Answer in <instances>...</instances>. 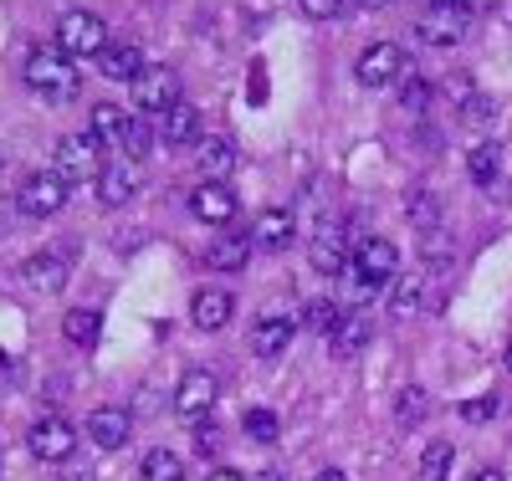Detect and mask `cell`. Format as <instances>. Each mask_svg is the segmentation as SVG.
<instances>
[{
    "mask_svg": "<svg viewBox=\"0 0 512 481\" xmlns=\"http://www.w3.org/2000/svg\"><path fill=\"white\" fill-rule=\"evenodd\" d=\"M405 52L395 47V41H374V47L359 57V67H354V77L364 82V87H390V82H400L405 77Z\"/></svg>",
    "mask_w": 512,
    "mask_h": 481,
    "instance_id": "8992f818",
    "label": "cell"
},
{
    "mask_svg": "<svg viewBox=\"0 0 512 481\" xmlns=\"http://www.w3.org/2000/svg\"><path fill=\"white\" fill-rule=\"evenodd\" d=\"M297 6H303V16H308V21H333L338 11L349 6V0H297Z\"/></svg>",
    "mask_w": 512,
    "mask_h": 481,
    "instance_id": "836d02e7",
    "label": "cell"
},
{
    "mask_svg": "<svg viewBox=\"0 0 512 481\" xmlns=\"http://www.w3.org/2000/svg\"><path fill=\"white\" fill-rule=\"evenodd\" d=\"M338 318H344V308H338V302H328V297L308 302V313H303V323H308V328H318V333H333V328H338Z\"/></svg>",
    "mask_w": 512,
    "mask_h": 481,
    "instance_id": "f546056e",
    "label": "cell"
},
{
    "mask_svg": "<svg viewBox=\"0 0 512 481\" xmlns=\"http://www.w3.org/2000/svg\"><path fill=\"white\" fill-rule=\"evenodd\" d=\"M93 185H98V200H103L108 210H113V205H128V200H134V190H139V169L128 164V159H123V164H103V174H98Z\"/></svg>",
    "mask_w": 512,
    "mask_h": 481,
    "instance_id": "9a60e30c",
    "label": "cell"
},
{
    "mask_svg": "<svg viewBox=\"0 0 512 481\" xmlns=\"http://www.w3.org/2000/svg\"><path fill=\"white\" fill-rule=\"evenodd\" d=\"M231 308H236V297H231L226 287H200V292L190 297V318H195V328H205V333L226 328V323H231Z\"/></svg>",
    "mask_w": 512,
    "mask_h": 481,
    "instance_id": "7c38bea8",
    "label": "cell"
},
{
    "mask_svg": "<svg viewBox=\"0 0 512 481\" xmlns=\"http://www.w3.org/2000/svg\"><path fill=\"white\" fill-rule=\"evenodd\" d=\"M246 93H251V103H267V67H262V62L251 67V82H246Z\"/></svg>",
    "mask_w": 512,
    "mask_h": 481,
    "instance_id": "74e56055",
    "label": "cell"
},
{
    "mask_svg": "<svg viewBox=\"0 0 512 481\" xmlns=\"http://www.w3.org/2000/svg\"><path fill=\"white\" fill-rule=\"evenodd\" d=\"M210 481H246V476H241V471H216Z\"/></svg>",
    "mask_w": 512,
    "mask_h": 481,
    "instance_id": "b9f144b4",
    "label": "cell"
},
{
    "mask_svg": "<svg viewBox=\"0 0 512 481\" xmlns=\"http://www.w3.org/2000/svg\"><path fill=\"white\" fill-rule=\"evenodd\" d=\"M308 261H313V272L323 277H344L349 272V251H344V231H338L333 221H323L308 241Z\"/></svg>",
    "mask_w": 512,
    "mask_h": 481,
    "instance_id": "30bf717a",
    "label": "cell"
},
{
    "mask_svg": "<svg viewBox=\"0 0 512 481\" xmlns=\"http://www.w3.org/2000/svg\"><path fill=\"white\" fill-rule=\"evenodd\" d=\"M216 374H205V369H190L185 379H180V389H175V415H185V420H205L210 410H216Z\"/></svg>",
    "mask_w": 512,
    "mask_h": 481,
    "instance_id": "ba28073f",
    "label": "cell"
},
{
    "mask_svg": "<svg viewBox=\"0 0 512 481\" xmlns=\"http://www.w3.org/2000/svg\"><path fill=\"white\" fill-rule=\"evenodd\" d=\"M26 82L36 87L41 98H52V103H67V98H77V67H72V57L62 52V47H36L31 57H26Z\"/></svg>",
    "mask_w": 512,
    "mask_h": 481,
    "instance_id": "6da1fadb",
    "label": "cell"
},
{
    "mask_svg": "<svg viewBox=\"0 0 512 481\" xmlns=\"http://www.w3.org/2000/svg\"><path fill=\"white\" fill-rule=\"evenodd\" d=\"M507 369H512V343H507Z\"/></svg>",
    "mask_w": 512,
    "mask_h": 481,
    "instance_id": "7dc6e473",
    "label": "cell"
},
{
    "mask_svg": "<svg viewBox=\"0 0 512 481\" xmlns=\"http://www.w3.org/2000/svg\"><path fill=\"white\" fill-rule=\"evenodd\" d=\"M246 435H251V441H262V446H272L277 441V415L272 410H246Z\"/></svg>",
    "mask_w": 512,
    "mask_h": 481,
    "instance_id": "4dcf8cb0",
    "label": "cell"
},
{
    "mask_svg": "<svg viewBox=\"0 0 512 481\" xmlns=\"http://www.w3.org/2000/svg\"><path fill=\"white\" fill-rule=\"evenodd\" d=\"M415 302H420V277H405V282L395 287V308H400V313H415Z\"/></svg>",
    "mask_w": 512,
    "mask_h": 481,
    "instance_id": "8d00e7d4",
    "label": "cell"
},
{
    "mask_svg": "<svg viewBox=\"0 0 512 481\" xmlns=\"http://www.w3.org/2000/svg\"><path fill=\"white\" fill-rule=\"evenodd\" d=\"M67 185H77V180H98L103 174V144L93 139V134H67L62 144H57V164H52Z\"/></svg>",
    "mask_w": 512,
    "mask_h": 481,
    "instance_id": "3957f363",
    "label": "cell"
},
{
    "mask_svg": "<svg viewBox=\"0 0 512 481\" xmlns=\"http://www.w3.org/2000/svg\"><path fill=\"white\" fill-rule=\"evenodd\" d=\"M195 451H200V456H216V451H221V430L210 425V420L195 425Z\"/></svg>",
    "mask_w": 512,
    "mask_h": 481,
    "instance_id": "d590c367",
    "label": "cell"
},
{
    "mask_svg": "<svg viewBox=\"0 0 512 481\" xmlns=\"http://www.w3.org/2000/svg\"><path fill=\"white\" fill-rule=\"evenodd\" d=\"M354 272H359V277H369L374 287L395 282V272H400V251H395V241H384V236L359 241V251H354Z\"/></svg>",
    "mask_w": 512,
    "mask_h": 481,
    "instance_id": "9c48e42d",
    "label": "cell"
},
{
    "mask_svg": "<svg viewBox=\"0 0 512 481\" xmlns=\"http://www.w3.org/2000/svg\"><path fill=\"white\" fill-rule=\"evenodd\" d=\"M98 72H103L108 82H139V77H144V52L128 47V41H123V47H108V52L98 57Z\"/></svg>",
    "mask_w": 512,
    "mask_h": 481,
    "instance_id": "d6986e66",
    "label": "cell"
},
{
    "mask_svg": "<svg viewBox=\"0 0 512 481\" xmlns=\"http://www.w3.org/2000/svg\"><path fill=\"white\" fill-rule=\"evenodd\" d=\"M318 481H349V476L338 471V466H328V471H318Z\"/></svg>",
    "mask_w": 512,
    "mask_h": 481,
    "instance_id": "60d3db41",
    "label": "cell"
},
{
    "mask_svg": "<svg viewBox=\"0 0 512 481\" xmlns=\"http://www.w3.org/2000/svg\"><path fill=\"white\" fill-rule=\"evenodd\" d=\"M246 256H251V236L246 231H226V236H216V246H210V267L216 272H241Z\"/></svg>",
    "mask_w": 512,
    "mask_h": 481,
    "instance_id": "603a6c76",
    "label": "cell"
},
{
    "mask_svg": "<svg viewBox=\"0 0 512 481\" xmlns=\"http://www.w3.org/2000/svg\"><path fill=\"white\" fill-rule=\"evenodd\" d=\"M123 128H128V113L123 108H113V103H98L93 108V128H88V134L98 139V144H123Z\"/></svg>",
    "mask_w": 512,
    "mask_h": 481,
    "instance_id": "cb8c5ba5",
    "label": "cell"
},
{
    "mask_svg": "<svg viewBox=\"0 0 512 481\" xmlns=\"http://www.w3.org/2000/svg\"><path fill=\"white\" fill-rule=\"evenodd\" d=\"M190 205H195V215H200L205 226H231V221H236V195H231L221 180H205Z\"/></svg>",
    "mask_w": 512,
    "mask_h": 481,
    "instance_id": "4fadbf2b",
    "label": "cell"
},
{
    "mask_svg": "<svg viewBox=\"0 0 512 481\" xmlns=\"http://www.w3.org/2000/svg\"><path fill=\"white\" fill-rule=\"evenodd\" d=\"M364 343H369V318H364V313H354V308H344V318H338V328L328 333V348H333L338 359H354Z\"/></svg>",
    "mask_w": 512,
    "mask_h": 481,
    "instance_id": "ac0fdd59",
    "label": "cell"
},
{
    "mask_svg": "<svg viewBox=\"0 0 512 481\" xmlns=\"http://www.w3.org/2000/svg\"><path fill=\"white\" fill-rule=\"evenodd\" d=\"M88 435H93V446L118 451L128 435H134V420H128V410H118V405H103V410L88 415Z\"/></svg>",
    "mask_w": 512,
    "mask_h": 481,
    "instance_id": "5bb4252c",
    "label": "cell"
},
{
    "mask_svg": "<svg viewBox=\"0 0 512 481\" xmlns=\"http://www.w3.org/2000/svg\"><path fill=\"white\" fill-rule=\"evenodd\" d=\"M200 169H205V180H221V185H226V174L236 169V144H231L226 134L200 139Z\"/></svg>",
    "mask_w": 512,
    "mask_h": 481,
    "instance_id": "7402d4cb",
    "label": "cell"
},
{
    "mask_svg": "<svg viewBox=\"0 0 512 481\" xmlns=\"http://www.w3.org/2000/svg\"><path fill=\"white\" fill-rule=\"evenodd\" d=\"M400 103H405L410 113H420L425 103H431V82H425V77H405V93H400Z\"/></svg>",
    "mask_w": 512,
    "mask_h": 481,
    "instance_id": "d6a6232c",
    "label": "cell"
},
{
    "mask_svg": "<svg viewBox=\"0 0 512 481\" xmlns=\"http://www.w3.org/2000/svg\"><path fill=\"white\" fill-rule=\"evenodd\" d=\"M431 6H436V11H451V6H456V0H431Z\"/></svg>",
    "mask_w": 512,
    "mask_h": 481,
    "instance_id": "bcb514c9",
    "label": "cell"
},
{
    "mask_svg": "<svg viewBox=\"0 0 512 481\" xmlns=\"http://www.w3.org/2000/svg\"><path fill=\"white\" fill-rule=\"evenodd\" d=\"M292 241H297V215L292 210L272 205V210L256 215V226H251V246L256 251H287Z\"/></svg>",
    "mask_w": 512,
    "mask_h": 481,
    "instance_id": "8fae6325",
    "label": "cell"
},
{
    "mask_svg": "<svg viewBox=\"0 0 512 481\" xmlns=\"http://www.w3.org/2000/svg\"><path fill=\"white\" fill-rule=\"evenodd\" d=\"M451 461H456V451H451L446 441L425 446V456H420V476H425V481H451Z\"/></svg>",
    "mask_w": 512,
    "mask_h": 481,
    "instance_id": "83f0119b",
    "label": "cell"
},
{
    "mask_svg": "<svg viewBox=\"0 0 512 481\" xmlns=\"http://www.w3.org/2000/svg\"><path fill=\"white\" fill-rule=\"evenodd\" d=\"M461 36H466V11L461 6L425 16V26H420V41H431V47H456Z\"/></svg>",
    "mask_w": 512,
    "mask_h": 481,
    "instance_id": "44dd1931",
    "label": "cell"
},
{
    "mask_svg": "<svg viewBox=\"0 0 512 481\" xmlns=\"http://www.w3.org/2000/svg\"><path fill=\"white\" fill-rule=\"evenodd\" d=\"M466 174H472L477 185H497V174H502V149H497V144H477L472 154H466Z\"/></svg>",
    "mask_w": 512,
    "mask_h": 481,
    "instance_id": "d4e9b609",
    "label": "cell"
},
{
    "mask_svg": "<svg viewBox=\"0 0 512 481\" xmlns=\"http://www.w3.org/2000/svg\"><path fill=\"white\" fill-rule=\"evenodd\" d=\"M466 118H472V123H487V118H492V98H466Z\"/></svg>",
    "mask_w": 512,
    "mask_h": 481,
    "instance_id": "f35d334b",
    "label": "cell"
},
{
    "mask_svg": "<svg viewBox=\"0 0 512 481\" xmlns=\"http://www.w3.org/2000/svg\"><path fill=\"white\" fill-rule=\"evenodd\" d=\"M144 481H185V461L159 446V451L144 456Z\"/></svg>",
    "mask_w": 512,
    "mask_h": 481,
    "instance_id": "4316f807",
    "label": "cell"
},
{
    "mask_svg": "<svg viewBox=\"0 0 512 481\" xmlns=\"http://www.w3.org/2000/svg\"><path fill=\"white\" fill-rule=\"evenodd\" d=\"M195 134H200V113H195V103H175L164 118H159V139L169 144V149H185V144H195Z\"/></svg>",
    "mask_w": 512,
    "mask_h": 481,
    "instance_id": "e0dca14e",
    "label": "cell"
},
{
    "mask_svg": "<svg viewBox=\"0 0 512 481\" xmlns=\"http://www.w3.org/2000/svg\"><path fill=\"white\" fill-rule=\"evenodd\" d=\"M149 144H154L149 118H144V113H134V118H128V128H123V144H118V149H123V159H128V164H139V159L149 154Z\"/></svg>",
    "mask_w": 512,
    "mask_h": 481,
    "instance_id": "484cf974",
    "label": "cell"
},
{
    "mask_svg": "<svg viewBox=\"0 0 512 481\" xmlns=\"http://www.w3.org/2000/svg\"><path fill=\"white\" fill-rule=\"evenodd\" d=\"M57 47L67 57H103L108 52V26L93 11H67L57 21Z\"/></svg>",
    "mask_w": 512,
    "mask_h": 481,
    "instance_id": "7a4b0ae2",
    "label": "cell"
},
{
    "mask_svg": "<svg viewBox=\"0 0 512 481\" xmlns=\"http://www.w3.org/2000/svg\"><path fill=\"white\" fill-rule=\"evenodd\" d=\"M492 415H497V395H482V400H466L461 405V420H472V425H482Z\"/></svg>",
    "mask_w": 512,
    "mask_h": 481,
    "instance_id": "e575fe53",
    "label": "cell"
},
{
    "mask_svg": "<svg viewBox=\"0 0 512 481\" xmlns=\"http://www.w3.org/2000/svg\"><path fill=\"white\" fill-rule=\"evenodd\" d=\"M26 446H31L36 461H67L72 446H77V430H72L62 415H41V420L31 425V435H26Z\"/></svg>",
    "mask_w": 512,
    "mask_h": 481,
    "instance_id": "5b68a950",
    "label": "cell"
},
{
    "mask_svg": "<svg viewBox=\"0 0 512 481\" xmlns=\"http://www.w3.org/2000/svg\"><path fill=\"white\" fill-rule=\"evenodd\" d=\"M354 6H364V11H379V6H390V0H354Z\"/></svg>",
    "mask_w": 512,
    "mask_h": 481,
    "instance_id": "ee69618b",
    "label": "cell"
},
{
    "mask_svg": "<svg viewBox=\"0 0 512 481\" xmlns=\"http://www.w3.org/2000/svg\"><path fill=\"white\" fill-rule=\"evenodd\" d=\"M26 282H31L36 292H57V287L67 282V251H41V256H31V261H26Z\"/></svg>",
    "mask_w": 512,
    "mask_h": 481,
    "instance_id": "ffe728a7",
    "label": "cell"
},
{
    "mask_svg": "<svg viewBox=\"0 0 512 481\" xmlns=\"http://www.w3.org/2000/svg\"><path fill=\"white\" fill-rule=\"evenodd\" d=\"M175 103H180V72L175 67H144V77L134 82V108L164 118Z\"/></svg>",
    "mask_w": 512,
    "mask_h": 481,
    "instance_id": "277c9868",
    "label": "cell"
},
{
    "mask_svg": "<svg viewBox=\"0 0 512 481\" xmlns=\"http://www.w3.org/2000/svg\"><path fill=\"white\" fill-rule=\"evenodd\" d=\"M472 481H507V476H502V471H477Z\"/></svg>",
    "mask_w": 512,
    "mask_h": 481,
    "instance_id": "7bdbcfd3",
    "label": "cell"
},
{
    "mask_svg": "<svg viewBox=\"0 0 512 481\" xmlns=\"http://www.w3.org/2000/svg\"><path fill=\"white\" fill-rule=\"evenodd\" d=\"M21 210L26 215H57L62 205H67V180H62V174L57 169H36L31 174V180L21 185Z\"/></svg>",
    "mask_w": 512,
    "mask_h": 481,
    "instance_id": "52a82bcc",
    "label": "cell"
},
{
    "mask_svg": "<svg viewBox=\"0 0 512 481\" xmlns=\"http://www.w3.org/2000/svg\"><path fill=\"white\" fill-rule=\"evenodd\" d=\"M98 328H103V323H98V313H93V308H72V313L62 318V333H67L72 343H93V338H98Z\"/></svg>",
    "mask_w": 512,
    "mask_h": 481,
    "instance_id": "f1b7e54d",
    "label": "cell"
},
{
    "mask_svg": "<svg viewBox=\"0 0 512 481\" xmlns=\"http://www.w3.org/2000/svg\"><path fill=\"white\" fill-rule=\"evenodd\" d=\"M456 6H461L466 16H482V11H492V6H497V0H456Z\"/></svg>",
    "mask_w": 512,
    "mask_h": 481,
    "instance_id": "ab89813d",
    "label": "cell"
},
{
    "mask_svg": "<svg viewBox=\"0 0 512 481\" xmlns=\"http://www.w3.org/2000/svg\"><path fill=\"white\" fill-rule=\"evenodd\" d=\"M400 425H415V420H425V389H400Z\"/></svg>",
    "mask_w": 512,
    "mask_h": 481,
    "instance_id": "1f68e13d",
    "label": "cell"
},
{
    "mask_svg": "<svg viewBox=\"0 0 512 481\" xmlns=\"http://www.w3.org/2000/svg\"><path fill=\"white\" fill-rule=\"evenodd\" d=\"M256 481H282L277 471H256Z\"/></svg>",
    "mask_w": 512,
    "mask_h": 481,
    "instance_id": "f6af8a7d",
    "label": "cell"
},
{
    "mask_svg": "<svg viewBox=\"0 0 512 481\" xmlns=\"http://www.w3.org/2000/svg\"><path fill=\"white\" fill-rule=\"evenodd\" d=\"M287 343H292V318H287V313L256 318V328H251V354H256V359H277Z\"/></svg>",
    "mask_w": 512,
    "mask_h": 481,
    "instance_id": "2e32d148",
    "label": "cell"
}]
</instances>
